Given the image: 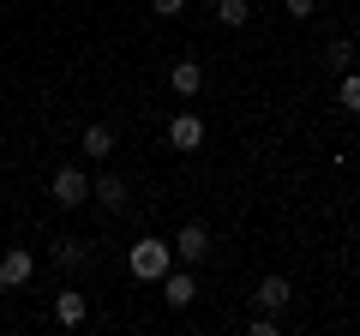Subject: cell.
I'll list each match as a JSON object with an SVG mask.
<instances>
[{"instance_id":"4fadbf2b","label":"cell","mask_w":360,"mask_h":336,"mask_svg":"<svg viewBox=\"0 0 360 336\" xmlns=\"http://www.w3.org/2000/svg\"><path fill=\"white\" fill-rule=\"evenodd\" d=\"M336 103L348 108V115H360V66H348L342 84H336Z\"/></svg>"},{"instance_id":"30bf717a","label":"cell","mask_w":360,"mask_h":336,"mask_svg":"<svg viewBox=\"0 0 360 336\" xmlns=\"http://www.w3.org/2000/svg\"><path fill=\"white\" fill-rule=\"evenodd\" d=\"M78 150L90 156V162H108V150H115V132L96 120V127H84V138H78Z\"/></svg>"},{"instance_id":"8992f818","label":"cell","mask_w":360,"mask_h":336,"mask_svg":"<svg viewBox=\"0 0 360 336\" xmlns=\"http://www.w3.org/2000/svg\"><path fill=\"white\" fill-rule=\"evenodd\" d=\"M156 288H162V300H168V306H193V295H198V283H193V264H180V271H168V276H162Z\"/></svg>"},{"instance_id":"9a60e30c","label":"cell","mask_w":360,"mask_h":336,"mask_svg":"<svg viewBox=\"0 0 360 336\" xmlns=\"http://www.w3.org/2000/svg\"><path fill=\"white\" fill-rule=\"evenodd\" d=\"M150 6H156V18H180L186 13V0H150Z\"/></svg>"},{"instance_id":"ba28073f","label":"cell","mask_w":360,"mask_h":336,"mask_svg":"<svg viewBox=\"0 0 360 336\" xmlns=\"http://www.w3.org/2000/svg\"><path fill=\"white\" fill-rule=\"evenodd\" d=\"M30 271H37V259H30L25 246H13V252L0 259V288H25V283H30Z\"/></svg>"},{"instance_id":"7c38bea8","label":"cell","mask_w":360,"mask_h":336,"mask_svg":"<svg viewBox=\"0 0 360 336\" xmlns=\"http://www.w3.org/2000/svg\"><path fill=\"white\" fill-rule=\"evenodd\" d=\"M217 18L229 30H240V25H252V0H217Z\"/></svg>"},{"instance_id":"277c9868","label":"cell","mask_w":360,"mask_h":336,"mask_svg":"<svg viewBox=\"0 0 360 336\" xmlns=\"http://www.w3.org/2000/svg\"><path fill=\"white\" fill-rule=\"evenodd\" d=\"M84 318H90V300H84V288H60V295H54V324L78 330Z\"/></svg>"},{"instance_id":"5b68a950","label":"cell","mask_w":360,"mask_h":336,"mask_svg":"<svg viewBox=\"0 0 360 336\" xmlns=\"http://www.w3.org/2000/svg\"><path fill=\"white\" fill-rule=\"evenodd\" d=\"M168 144H174V150H205V120L198 115H174L168 120Z\"/></svg>"},{"instance_id":"9c48e42d","label":"cell","mask_w":360,"mask_h":336,"mask_svg":"<svg viewBox=\"0 0 360 336\" xmlns=\"http://www.w3.org/2000/svg\"><path fill=\"white\" fill-rule=\"evenodd\" d=\"M252 295H258V306H264V312H283L288 300H295V283H288V276H264Z\"/></svg>"},{"instance_id":"2e32d148","label":"cell","mask_w":360,"mask_h":336,"mask_svg":"<svg viewBox=\"0 0 360 336\" xmlns=\"http://www.w3.org/2000/svg\"><path fill=\"white\" fill-rule=\"evenodd\" d=\"M283 13L288 18H312V0H283Z\"/></svg>"},{"instance_id":"8fae6325","label":"cell","mask_w":360,"mask_h":336,"mask_svg":"<svg viewBox=\"0 0 360 336\" xmlns=\"http://www.w3.org/2000/svg\"><path fill=\"white\" fill-rule=\"evenodd\" d=\"M90 198L103 210H127V181H115V174H103V181H90Z\"/></svg>"},{"instance_id":"7a4b0ae2","label":"cell","mask_w":360,"mask_h":336,"mask_svg":"<svg viewBox=\"0 0 360 336\" xmlns=\"http://www.w3.org/2000/svg\"><path fill=\"white\" fill-rule=\"evenodd\" d=\"M84 198H90V181L78 174L72 162H60V168H54V205H60V210H78Z\"/></svg>"},{"instance_id":"3957f363","label":"cell","mask_w":360,"mask_h":336,"mask_svg":"<svg viewBox=\"0 0 360 336\" xmlns=\"http://www.w3.org/2000/svg\"><path fill=\"white\" fill-rule=\"evenodd\" d=\"M205 252H210V228H205V222H186V228L174 234V259L180 264H198Z\"/></svg>"},{"instance_id":"6da1fadb","label":"cell","mask_w":360,"mask_h":336,"mask_svg":"<svg viewBox=\"0 0 360 336\" xmlns=\"http://www.w3.org/2000/svg\"><path fill=\"white\" fill-rule=\"evenodd\" d=\"M127 271L139 276V283H162V276L174 271V246H168V240H132Z\"/></svg>"},{"instance_id":"e0dca14e","label":"cell","mask_w":360,"mask_h":336,"mask_svg":"<svg viewBox=\"0 0 360 336\" xmlns=\"http://www.w3.org/2000/svg\"><path fill=\"white\" fill-rule=\"evenodd\" d=\"M0 312H6V295H0Z\"/></svg>"},{"instance_id":"5bb4252c","label":"cell","mask_w":360,"mask_h":336,"mask_svg":"<svg viewBox=\"0 0 360 336\" xmlns=\"http://www.w3.org/2000/svg\"><path fill=\"white\" fill-rule=\"evenodd\" d=\"M324 66H330V72H348V66H354V42H348V37H336L330 49H324Z\"/></svg>"},{"instance_id":"52a82bcc","label":"cell","mask_w":360,"mask_h":336,"mask_svg":"<svg viewBox=\"0 0 360 336\" xmlns=\"http://www.w3.org/2000/svg\"><path fill=\"white\" fill-rule=\"evenodd\" d=\"M168 91H174V96H198V91H205V66H198V60H174V66H168Z\"/></svg>"}]
</instances>
